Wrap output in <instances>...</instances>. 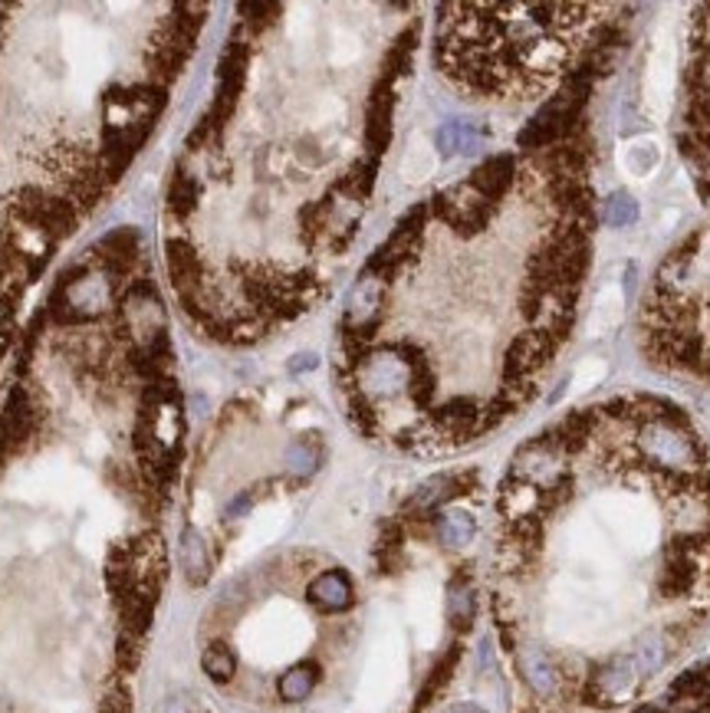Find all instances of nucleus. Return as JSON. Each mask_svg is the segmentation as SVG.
<instances>
[{
    "label": "nucleus",
    "instance_id": "11",
    "mask_svg": "<svg viewBox=\"0 0 710 713\" xmlns=\"http://www.w3.org/2000/svg\"><path fill=\"white\" fill-rule=\"evenodd\" d=\"M474 536H477V523H474L470 513H464V510H447V513L438 517V539H442L444 546L460 549V546H467Z\"/></svg>",
    "mask_w": 710,
    "mask_h": 713
},
{
    "label": "nucleus",
    "instance_id": "8",
    "mask_svg": "<svg viewBox=\"0 0 710 713\" xmlns=\"http://www.w3.org/2000/svg\"><path fill=\"white\" fill-rule=\"evenodd\" d=\"M316 684H320V668L303 661V664H293L290 671L280 674L276 694H280L283 704H303V701H310V694L316 691Z\"/></svg>",
    "mask_w": 710,
    "mask_h": 713
},
{
    "label": "nucleus",
    "instance_id": "5",
    "mask_svg": "<svg viewBox=\"0 0 710 713\" xmlns=\"http://www.w3.org/2000/svg\"><path fill=\"white\" fill-rule=\"evenodd\" d=\"M30 435H33V405H30V395L17 385L7 395V405L0 411V464L27 445Z\"/></svg>",
    "mask_w": 710,
    "mask_h": 713
},
{
    "label": "nucleus",
    "instance_id": "3",
    "mask_svg": "<svg viewBox=\"0 0 710 713\" xmlns=\"http://www.w3.org/2000/svg\"><path fill=\"white\" fill-rule=\"evenodd\" d=\"M678 145L694 175L698 194L710 204V3L694 7L691 20Z\"/></svg>",
    "mask_w": 710,
    "mask_h": 713
},
{
    "label": "nucleus",
    "instance_id": "14",
    "mask_svg": "<svg viewBox=\"0 0 710 713\" xmlns=\"http://www.w3.org/2000/svg\"><path fill=\"white\" fill-rule=\"evenodd\" d=\"M286 467L300 477H310L316 467H320V445L306 435L300 441H293L290 450H286Z\"/></svg>",
    "mask_w": 710,
    "mask_h": 713
},
{
    "label": "nucleus",
    "instance_id": "17",
    "mask_svg": "<svg viewBox=\"0 0 710 713\" xmlns=\"http://www.w3.org/2000/svg\"><path fill=\"white\" fill-rule=\"evenodd\" d=\"M293 371H303V368H316V356H296V361L290 365Z\"/></svg>",
    "mask_w": 710,
    "mask_h": 713
},
{
    "label": "nucleus",
    "instance_id": "15",
    "mask_svg": "<svg viewBox=\"0 0 710 713\" xmlns=\"http://www.w3.org/2000/svg\"><path fill=\"white\" fill-rule=\"evenodd\" d=\"M606 221H609L612 227L635 224V221H638V204H635L628 194H616V197L606 204Z\"/></svg>",
    "mask_w": 710,
    "mask_h": 713
},
{
    "label": "nucleus",
    "instance_id": "12",
    "mask_svg": "<svg viewBox=\"0 0 710 713\" xmlns=\"http://www.w3.org/2000/svg\"><path fill=\"white\" fill-rule=\"evenodd\" d=\"M480 142V132L470 122H447L438 132V149L444 155H457V152H470Z\"/></svg>",
    "mask_w": 710,
    "mask_h": 713
},
{
    "label": "nucleus",
    "instance_id": "9",
    "mask_svg": "<svg viewBox=\"0 0 710 713\" xmlns=\"http://www.w3.org/2000/svg\"><path fill=\"white\" fill-rule=\"evenodd\" d=\"M197 197H201V184L191 172L175 169V179L169 184V214L175 221H187L197 207Z\"/></svg>",
    "mask_w": 710,
    "mask_h": 713
},
{
    "label": "nucleus",
    "instance_id": "4",
    "mask_svg": "<svg viewBox=\"0 0 710 713\" xmlns=\"http://www.w3.org/2000/svg\"><path fill=\"white\" fill-rule=\"evenodd\" d=\"M89 254H92V261L99 264V269H102L109 279H122L129 269L135 267V261H139V231H132V227H115V231H109Z\"/></svg>",
    "mask_w": 710,
    "mask_h": 713
},
{
    "label": "nucleus",
    "instance_id": "16",
    "mask_svg": "<svg viewBox=\"0 0 710 713\" xmlns=\"http://www.w3.org/2000/svg\"><path fill=\"white\" fill-rule=\"evenodd\" d=\"M102 713H129V694L112 691V694L102 701Z\"/></svg>",
    "mask_w": 710,
    "mask_h": 713
},
{
    "label": "nucleus",
    "instance_id": "6",
    "mask_svg": "<svg viewBox=\"0 0 710 713\" xmlns=\"http://www.w3.org/2000/svg\"><path fill=\"white\" fill-rule=\"evenodd\" d=\"M306 599L323 615H339L353 605V579L343 569H326L306 585Z\"/></svg>",
    "mask_w": 710,
    "mask_h": 713
},
{
    "label": "nucleus",
    "instance_id": "2",
    "mask_svg": "<svg viewBox=\"0 0 710 713\" xmlns=\"http://www.w3.org/2000/svg\"><path fill=\"white\" fill-rule=\"evenodd\" d=\"M435 60L444 80L477 102L524 105L576 73L609 3H450L438 10Z\"/></svg>",
    "mask_w": 710,
    "mask_h": 713
},
{
    "label": "nucleus",
    "instance_id": "13",
    "mask_svg": "<svg viewBox=\"0 0 710 713\" xmlns=\"http://www.w3.org/2000/svg\"><path fill=\"white\" fill-rule=\"evenodd\" d=\"M474 612H477V602H474V592H470V585H450V592H447V619L454 628H470L474 622Z\"/></svg>",
    "mask_w": 710,
    "mask_h": 713
},
{
    "label": "nucleus",
    "instance_id": "18",
    "mask_svg": "<svg viewBox=\"0 0 710 713\" xmlns=\"http://www.w3.org/2000/svg\"><path fill=\"white\" fill-rule=\"evenodd\" d=\"M457 713H484V711H474V707H464V711H457Z\"/></svg>",
    "mask_w": 710,
    "mask_h": 713
},
{
    "label": "nucleus",
    "instance_id": "1",
    "mask_svg": "<svg viewBox=\"0 0 710 713\" xmlns=\"http://www.w3.org/2000/svg\"><path fill=\"white\" fill-rule=\"evenodd\" d=\"M500 634L524 713H612L655 681L710 602V445L658 395L562 415L500 483Z\"/></svg>",
    "mask_w": 710,
    "mask_h": 713
},
{
    "label": "nucleus",
    "instance_id": "7",
    "mask_svg": "<svg viewBox=\"0 0 710 713\" xmlns=\"http://www.w3.org/2000/svg\"><path fill=\"white\" fill-rule=\"evenodd\" d=\"M178 559H181V572H184L187 585H204L207 582V576H211V552H207L204 536L197 533L194 527H187L181 533Z\"/></svg>",
    "mask_w": 710,
    "mask_h": 713
},
{
    "label": "nucleus",
    "instance_id": "10",
    "mask_svg": "<svg viewBox=\"0 0 710 713\" xmlns=\"http://www.w3.org/2000/svg\"><path fill=\"white\" fill-rule=\"evenodd\" d=\"M201 668H204V674H207L214 684H231V681H234V674H237V654L231 651V644L214 641V644H207V648H204V654H201Z\"/></svg>",
    "mask_w": 710,
    "mask_h": 713
}]
</instances>
